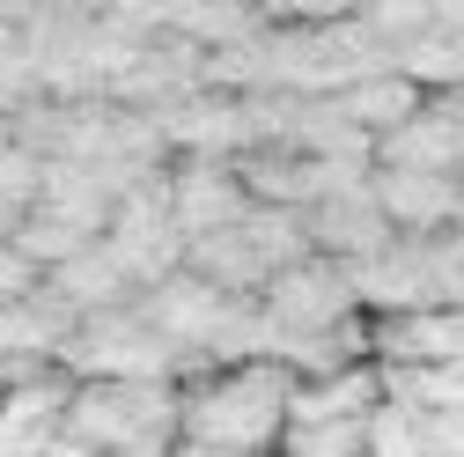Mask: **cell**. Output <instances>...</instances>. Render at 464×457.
<instances>
[{"label": "cell", "instance_id": "6da1fadb", "mask_svg": "<svg viewBox=\"0 0 464 457\" xmlns=\"http://www.w3.org/2000/svg\"><path fill=\"white\" fill-rule=\"evenodd\" d=\"M287 391H295V369L273 355L192 369L178 384V442H199L214 457H280Z\"/></svg>", "mask_w": 464, "mask_h": 457}, {"label": "cell", "instance_id": "7a4b0ae2", "mask_svg": "<svg viewBox=\"0 0 464 457\" xmlns=\"http://www.w3.org/2000/svg\"><path fill=\"white\" fill-rule=\"evenodd\" d=\"M67 442H74V457L169 450L178 442V376H74Z\"/></svg>", "mask_w": 464, "mask_h": 457}, {"label": "cell", "instance_id": "3957f363", "mask_svg": "<svg viewBox=\"0 0 464 457\" xmlns=\"http://www.w3.org/2000/svg\"><path fill=\"white\" fill-rule=\"evenodd\" d=\"M362 296H354V266L332 258V251H310L295 266H280L266 280V296H258V355L287 362L295 369V355L310 347L317 332H332L339 317H354Z\"/></svg>", "mask_w": 464, "mask_h": 457}, {"label": "cell", "instance_id": "277c9868", "mask_svg": "<svg viewBox=\"0 0 464 457\" xmlns=\"http://www.w3.org/2000/svg\"><path fill=\"white\" fill-rule=\"evenodd\" d=\"M60 362L74 376H185L178 369V347L155 332V317L140 310V296L74 317V332L60 339Z\"/></svg>", "mask_w": 464, "mask_h": 457}, {"label": "cell", "instance_id": "5b68a950", "mask_svg": "<svg viewBox=\"0 0 464 457\" xmlns=\"http://www.w3.org/2000/svg\"><path fill=\"white\" fill-rule=\"evenodd\" d=\"M103 244L126 266L133 296L185 266V228H178V207H169V170H155L148 185L119 192V207H111V221H103Z\"/></svg>", "mask_w": 464, "mask_h": 457}, {"label": "cell", "instance_id": "8992f818", "mask_svg": "<svg viewBox=\"0 0 464 457\" xmlns=\"http://www.w3.org/2000/svg\"><path fill=\"white\" fill-rule=\"evenodd\" d=\"M369 185H376V207L391 214L398 237H442V228L464 221V178H457V170H398V162H376Z\"/></svg>", "mask_w": 464, "mask_h": 457}, {"label": "cell", "instance_id": "52a82bcc", "mask_svg": "<svg viewBox=\"0 0 464 457\" xmlns=\"http://www.w3.org/2000/svg\"><path fill=\"white\" fill-rule=\"evenodd\" d=\"M237 178H244V192L251 199H266V207H317L332 185H354L346 170H332L324 155H310V148H295V141H258V148H244L237 155Z\"/></svg>", "mask_w": 464, "mask_h": 457}, {"label": "cell", "instance_id": "ba28073f", "mask_svg": "<svg viewBox=\"0 0 464 457\" xmlns=\"http://www.w3.org/2000/svg\"><path fill=\"white\" fill-rule=\"evenodd\" d=\"M169 207H178L185 237L228 228L251 214V192L237 178V155H169Z\"/></svg>", "mask_w": 464, "mask_h": 457}, {"label": "cell", "instance_id": "9c48e42d", "mask_svg": "<svg viewBox=\"0 0 464 457\" xmlns=\"http://www.w3.org/2000/svg\"><path fill=\"white\" fill-rule=\"evenodd\" d=\"M391 237H398V228H391V214L376 207V185H369V178L332 185V192L310 207V244L332 251V258H369V251H383Z\"/></svg>", "mask_w": 464, "mask_h": 457}, {"label": "cell", "instance_id": "30bf717a", "mask_svg": "<svg viewBox=\"0 0 464 457\" xmlns=\"http://www.w3.org/2000/svg\"><path fill=\"white\" fill-rule=\"evenodd\" d=\"M376 162L398 170H457L464 178V119L450 96H428L413 119H398L391 133H376Z\"/></svg>", "mask_w": 464, "mask_h": 457}, {"label": "cell", "instance_id": "8fae6325", "mask_svg": "<svg viewBox=\"0 0 464 457\" xmlns=\"http://www.w3.org/2000/svg\"><path fill=\"white\" fill-rule=\"evenodd\" d=\"M185 266H192L199 280H214V288L244 296V303H258V296H266V280L280 273V266L266 258V244L251 237L244 221H228V228H207V237H185Z\"/></svg>", "mask_w": 464, "mask_h": 457}, {"label": "cell", "instance_id": "7c38bea8", "mask_svg": "<svg viewBox=\"0 0 464 457\" xmlns=\"http://www.w3.org/2000/svg\"><path fill=\"white\" fill-rule=\"evenodd\" d=\"M44 288L60 296L74 317H89V310H111V303H133V280H126V266L111 258V244L96 237V244H82L74 258H60L44 273Z\"/></svg>", "mask_w": 464, "mask_h": 457}, {"label": "cell", "instance_id": "4fadbf2b", "mask_svg": "<svg viewBox=\"0 0 464 457\" xmlns=\"http://www.w3.org/2000/svg\"><path fill=\"white\" fill-rule=\"evenodd\" d=\"M332 103L346 111V119H354L369 141L376 133H391L398 119H413V111L428 103V89L413 82V74H405V67H369L362 82H346V89H332Z\"/></svg>", "mask_w": 464, "mask_h": 457}, {"label": "cell", "instance_id": "5bb4252c", "mask_svg": "<svg viewBox=\"0 0 464 457\" xmlns=\"http://www.w3.org/2000/svg\"><path fill=\"white\" fill-rule=\"evenodd\" d=\"M8 237H15V244H23V251H30L37 266H44V273L60 266V258H74L82 244H96L89 228L74 221V214H60V207H44V199H30V207L15 214V228H8Z\"/></svg>", "mask_w": 464, "mask_h": 457}, {"label": "cell", "instance_id": "9a60e30c", "mask_svg": "<svg viewBox=\"0 0 464 457\" xmlns=\"http://www.w3.org/2000/svg\"><path fill=\"white\" fill-rule=\"evenodd\" d=\"M280 457H369V421H287Z\"/></svg>", "mask_w": 464, "mask_h": 457}, {"label": "cell", "instance_id": "2e32d148", "mask_svg": "<svg viewBox=\"0 0 464 457\" xmlns=\"http://www.w3.org/2000/svg\"><path fill=\"white\" fill-rule=\"evenodd\" d=\"M369 457H435V450H428V421H420V406L383 398V406L369 413Z\"/></svg>", "mask_w": 464, "mask_h": 457}, {"label": "cell", "instance_id": "e0dca14e", "mask_svg": "<svg viewBox=\"0 0 464 457\" xmlns=\"http://www.w3.org/2000/svg\"><path fill=\"white\" fill-rule=\"evenodd\" d=\"M354 15L376 30V44L398 60V52L413 44V37H428V30H435V0H362Z\"/></svg>", "mask_w": 464, "mask_h": 457}, {"label": "cell", "instance_id": "ac0fdd59", "mask_svg": "<svg viewBox=\"0 0 464 457\" xmlns=\"http://www.w3.org/2000/svg\"><path fill=\"white\" fill-rule=\"evenodd\" d=\"M37 280H44V266L15 244V237H0V303H23V296H37Z\"/></svg>", "mask_w": 464, "mask_h": 457}, {"label": "cell", "instance_id": "d6986e66", "mask_svg": "<svg viewBox=\"0 0 464 457\" xmlns=\"http://www.w3.org/2000/svg\"><path fill=\"white\" fill-rule=\"evenodd\" d=\"M266 23H332V15H354V0H251Z\"/></svg>", "mask_w": 464, "mask_h": 457}, {"label": "cell", "instance_id": "ffe728a7", "mask_svg": "<svg viewBox=\"0 0 464 457\" xmlns=\"http://www.w3.org/2000/svg\"><path fill=\"white\" fill-rule=\"evenodd\" d=\"M420 421H428V450L435 457H464V398L457 406H428Z\"/></svg>", "mask_w": 464, "mask_h": 457}, {"label": "cell", "instance_id": "44dd1931", "mask_svg": "<svg viewBox=\"0 0 464 457\" xmlns=\"http://www.w3.org/2000/svg\"><path fill=\"white\" fill-rule=\"evenodd\" d=\"M435 30H464V0H435Z\"/></svg>", "mask_w": 464, "mask_h": 457}, {"label": "cell", "instance_id": "7402d4cb", "mask_svg": "<svg viewBox=\"0 0 464 457\" xmlns=\"http://www.w3.org/2000/svg\"><path fill=\"white\" fill-rule=\"evenodd\" d=\"M8 141H15V119H0V148H8Z\"/></svg>", "mask_w": 464, "mask_h": 457}]
</instances>
